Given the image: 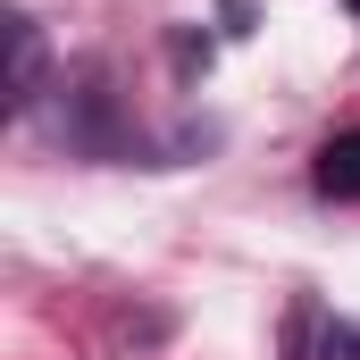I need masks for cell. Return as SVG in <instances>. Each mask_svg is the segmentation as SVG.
<instances>
[{"instance_id": "1", "label": "cell", "mask_w": 360, "mask_h": 360, "mask_svg": "<svg viewBox=\"0 0 360 360\" xmlns=\"http://www.w3.org/2000/svg\"><path fill=\"white\" fill-rule=\"evenodd\" d=\"M42 92V42H34V17H8V101L25 109Z\"/></svg>"}, {"instance_id": "3", "label": "cell", "mask_w": 360, "mask_h": 360, "mask_svg": "<svg viewBox=\"0 0 360 360\" xmlns=\"http://www.w3.org/2000/svg\"><path fill=\"white\" fill-rule=\"evenodd\" d=\"M302 360H360V327L327 319V327H319V344H302Z\"/></svg>"}, {"instance_id": "2", "label": "cell", "mask_w": 360, "mask_h": 360, "mask_svg": "<svg viewBox=\"0 0 360 360\" xmlns=\"http://www.w3.org/2000/svg\"><path fill=\"white\" fill-rule=\"evenodd\" d=\"M319 193H327V201H360V126L319 151Z\"/></svg>"}]
</instances>
